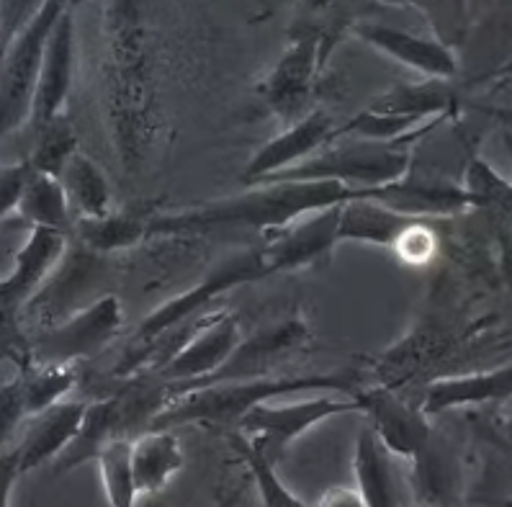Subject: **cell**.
I'll list each match as a JSON object with an SVG mask.
<instances>
[{
  "mask_svg": "<svg viewBox=\"0 0 512 507\" xmlns=\"http://www.w3.org/2000/svg\"><path fill=\"white\" fill-rule=\"evenodd\" d=\"M317 507H368L366 500L350 487H332L320 497Z\"/></svg>",
  "mask_w": 512,
  "mask_h": 507,
  "instance_id": "ab89813d",
  "label": "cell"
},
{
  "mask_svg": "<svg viewBox=\"0 0 512 507\" xmlns=\"http://www.w3.org/2000/svg\"><path fill=\"white\" fill-rule=\"evenodd\" d=\"M368 109L389 111V114H410L420 119H456L458 111L464 109L461 96L451 85V80L420 78L412 83H397L386 88L381 96L371 101Z\"/></svg>",
  "mask_w": 512,
  "mask_h": 507,
  "instance_id": "cb8c5ba5",
  "label": "cell"
},
{
  "mask_svg": "<svg viewBox=\"0 0 512 507\" xmlns=\"http://www.w3.org/2000/svg\"><path fill=\"white\" fill-rule=\"evenodd\" d=\"M356 191L340 183H299L268 181L253 183L242 194L209 204L191 206L181 212L152 217L150 235H204L211 230H258L260 235H273L296 219L338 206L353 199Z\"/></svg>",
  "mask_w": 512,
  "mask_h": 507,
  "instance_id": "7a4b0ae2",
  "label": "cell"
},
{
  "mask_svg": "<svg viewBox=\"0 0 512 507\" xmlns=\"http://www.w3.org/2000/svg\"><path fill=\"white\" fill-rule=\"evenodd\" d=\"M327 60L325 39L314 24L294 31L284 55L278 57L266 80L258 85V96L268 111L284 127L309 114L314 91L320 83V70Z\"/></svg>",
  "mask_w": 512,
  "mask_h": 507,
  "instance_id": "9c48e42d",
  "label": "cell"
},
{
  "mask_svg": "<svg viewBox=\"0 0 512 507\" xmlns=\"http://www.w3.org/2000/svg\"><path fill=\"white\" fill-rule=\"evenodd\" d=\"M124 327V307L116 294H103L96 302L75 309L52 322L37 340H31L34 363H78L93 358Z\"/></svg>",
  "mask_w": 512,
  "mask_h": 507,
  "instance_id": "30bf717a",
  "label": "cell"
},
{
  "mask_svg": "<svg viewBox=\"0 0 512 507\" xmlns=\"http://www.w3.org/2000/svg\"><path fill=\"white\" fill-rule=\"evenodd\" d=\"M500 438L505 441V448L512 453V415L505 417V423L500 425Z\"/></svg>",
  "mask_w": 512,
  "mask_h": 507,
  "instance_id": "60d3db41",
  "label": "cell"
},
{
  "mask_svg": "<svg viewBox=\"0 0 512 507\" xmlns=\"http://www.w3.org/2000/svg\"><path fill=\"white\" fill-rule=\"evenodd\" d=\"M512 399V363L494 369L471 371L458 376H438L422 389L420 410L425 415L469 410V407L494 405Z\"/></svg>",
  "mask_w": 512,
  "mask_h": 507,
  "instance_id": "d6986e66",
  "label": "cell"
},
{
  "mask_svg": "<svg viewBox=\"0 0 512 507\" xmlns=\"http://www.w3.org/2000/svg\"><path fill=\"white\" fill-rule=\"evenodd\" d=\"M361 194L371 196V199L381 201V204L394 209V212L417 219V222L428 217H453V214L474 209V201L466 194L461 181L417 176L412 170L404 178H399V181L389 183V186L374 188V191H361Z\"/></svg>",
  "mask_w": 512,
  "mask_h": 507,
  "instance_id": "ac0fdd59",
  "label": "cell"
},
{
  "mask_svg": "<svg viewBox=\"0 0 512 507\" xmlns=\"http://www.w3.org/2000/svg\"><path fill=\"white\" fill-rule=\"evenodd\" d=\"M186 464L183 448L168 428L142 430L132 438V469L139 497L163 492Z\"/></svg>",
  "mask_w": 512,
  "mask_h": 507,
  "instance_id": "7402d4cb",
  "label": "cell"
},
{
  "mask_svg": "<svg viewBox=\"0 0 512 507\" xmlns=\"http://www.w3.org/2000/svg\"><path fill=\"white\" fill-rule=\"evenodd\" d=\"M21 459H19V448H3L0 451V507H11L13 500V489L21 479Z\"/></svg>",
  "mask_w": 512,
  "mask_h": 507,
  "instance_id": "f35d334b",
  "label": "cell"
},
{
  "mask_svg": "<svg viewBox=\"0 0 512 507\" xmlns=\"http://www.w3.org/2000/svg\"><path fill=\"white\" fill-rule=\"evenodd\" d=\"M464 49H474L479 67L487 60V70L500 67L512 55V0H484Z\"/></svg>",
  "mask_w": 512,
  "mask_h": 507,
  "instance_id": "83f0119b",
  "label": "cell"
},
{
  "mask_svg": "<svg viewBox=\"0 0 512 507\" xmlns=\"http://www.w3.org/2000/svg\"><path fill=\"white\" fill-rule=\"evenodd\" d=\"M361 379L348 371L330 374H276L263 379L224 381L209 387L191 389L168 399V405L150 420V428L175 430L181 425H206V428H235L253 407L273 399H289L312 392H338L358 397Z\"/></svg>",
  "mask_w": 512,
  "mask_h": 507,
  "instance_id": "3957f363",
  "label": "cell"
},
{
  "mask_svg": "<svg viewBox=\"0 0 512 507\" xmlns=\"http://www.w3.org/2000/svg\"><path fill=\"white\" fill-rule=\"evenodd\" d=\"M16 217L29 224L31 230L42 227V230L65 232V235L73 232L75 222L60 178L37 173V170L29 173V181L21 191L19 206H16Z\"/></svg>",
  "mask_w": 512,
  "mask_h": 507,
  "instance_id": "484cf974",
  "label": "cell"
},
{
  "mask_svg": "<svg viewBox=\"0 0 512 507\" xmlns=\"http://www.w3.org/2000/svg\"><path fill=\"white\" fill-rule=\"evenodd\" d=\"M109 507H137L139 489L132 469V438H114L96 456Z\"/></svg>",
  "mask_w": 512,
  "mask_h": 507,
  "instance_id": "4dcf8cb0",
  "label": "cell"
},
{
  "mask_svg": "<svg viewBox=\"0 0 512 507\" xmlns=\"http://www.w3.org/2000/svg\"><path fill=\"white\" fill-rule=\"evenodd\" d=\"M106 101L111 134L129 168L142 160V147L155 132V49L139 0H111L106 29Z\"/></svg>",
  "mask_w": 512,
  "mask_h": 507,
  "instance_id": "6da1fadb",
  "label": "cell"
},
{
  "mask_svg": "<svg viewBox=\"0 0 512 507\" xmlns=\"http://www.w3.org/2000/svg\"><path fill=\"white\" fill-rule=\"evenodd\" d=\"M338 127L340 124H335V119L327 111L312 109L253 152V157L245 165L242 181L253 186V183H263L278 173H284V170H291L294 165L304 163L338 139Z\"/></svg>",
  "mask_w": 512,
  "mask_h": 507,
  "instance_id": "9a60e30c",
  "label": "cell"
},
{
  "mask_svg": "<svg viewBox=\"0 0 512 507\" xmlns=\"http://www.w3.org/2000/svg\"><path fill=\"white\" fill-rule=\"evenodd\" d=\"M268 276L271 273H268L266 258H263V250L260 248L237 250V253L227 255L211 271L204 273L199 284L181 291V294H175L173 299H168V302H163L160 307L147 314L142 325L137 327V338H134L137 348L134 351L145 358L147 351H150L157 340L170 335L175 327L186 325L188 320L201 317L214 299L224 296L227 291L237 289V286L263 281ZM142 358L137 361V366H142Z\"/></svg>",
  "mask_w": 512,
  "mask_h": 507,
  "instance_id": "8992f818",
  "label": "cell"
},
{
  "mask_svg": "<svg viewBox=\"0 0 512 507\" xmlns=\"http://www.w3.org/2000/svg\"><path fill=\"white\" fill-rule=\"evenodd\" d=\"M19 379L26 417L39 415L73 392L78 384V363H31Z\"/></svg>",
  "mask_w": 512,
  "mask_h": 507,
  "instance_id": "f546056e",
  "label": "cell"
},
{
  "mask_svg": "<svg viewBox=\"0 0 512 507\" xmlns=\"http://www.w3.org/2000/svg\"><path fill=\"white\" fill-rule=\"evenodd\" d=\"M502 142H505V150H507V155H510V160H512V132L502 134Z\"/></svg>",
  "mask_w": 512,
  "mask_h": 507,
  "instance_id": "7bdbcfd3",
  "label": "cell"
},
{
  "mask_svg": "<svg viewBox=\"0 0 512 507\" xmlns=\"http://www.w3.org/2000/svg\"><path fill=\"white\" fill-rule=\"evenodd\" d=\"M435 248H438V242H435L433 232L422 222H415L399 237L394 253H399V258L407 260V263H425V260L433 258Z\"/></svg>",
  "mask_w": 512,
  "mask_h": 507,
  "instance_id": "74e56055",
  "label": "cell"
},
{
  "mask_svg": "<svg viewBox=\"0 0 512 507\" xmlns=\"http://www.w3.org/2000/svg\"><path fill=\"white\" fill-rule=\"evenodd\" d=\"M152 217L145 212H109L106 217L75 219L73 230L85 250L96 255H111L129 250L150 237Z\"/></svg>",
  "mask_w": 512,
  "mask_h": 507,
  "instance_id": "d4e9b609",
  "label": "cell"
},
{
  "mask_svg": "<svg viewBox=\"0 0 512 507\" xmlns=\"http://www.w3.org/2000/svg\"><path fill=\"white\" fill-rule=\"evenodd\" d=\"M356 492L368 507H399V482L394 474V456L379 441L368 423L361 425L353 451Z\"/></svg>",
  "mask_w": 512,
  "mask_h": 507,
  "instance_id": "603a6c76",
  "label": "cell"
},
{
  "mask_svg": "<svg viewBox=\"0 0 512 507\" xmlns=\"http://www.w3.org/2000/svg\"><path fill=\"white\" fill-rule=\"evenodd\" d=\"M75 80V19L73 8H67L55 24L44 47L39 67L37 91L31 103V127H42L47 121L65 116L67 98Z\"/></svg>",
  "mask_w": 512,
  "mask_h": 507,
  "instance_id": "e0dca14e",
  "label": "cell"
},
{
  "mask_svg": "<svg viewBox=\"0 0 512 507\" xmlns=\"http://www.w3.org/2000/svg\"><path fill=\"white\" fill-rule=\"evenodd\" d=\"M78 3L80 0H47L37 19L0 52V145L31 121V103L49 34L62 13Z\"/></svg>",
  "mask_w": 512,
  "mask_h": 507,
  "instance_id": "ba28073f",
  "label": "cell"
},
{
  "mask_svg": "<svg viewBox=\"0 0 512 507\" xmlns=\"http://www.w3.org/2000/svg\"><path fill=\"white\" fill-rule=\"evenodd\" d=\"M219 507H242L240 492H229V495L219 497Z\"/></svg>",
  "mask_w": 512,
  "mask_h": 507,
  "instance_id": "b9f144b4",
  "label": "cell"
},
{
  "mask_svg": "<svg viewBox=\"0 0 512 507\" xmlns=\"http://www.w3.org/2000/svg\"><path fill=\"white\" fill-rule=\"evenodd\" d=\"M353 37L363 44L374 47L389 60L417 73L420 78L456 80L461 75V57L458 49L448 47L433 34H417V31L397 29V26L379 24V21H356L350 29Z\"/></svg>",
  "mask_w": 512,
  "mask_h": 507,
  "instance_id": "4fadbf2b",
  "label": "cell"
},
{
  "mask_svg": "<svg viewBox=\"0 0 512 507\" xmlns=\"http://www.w3.org/2000/svg\"><path fill=\"white\" fill-rule=\"evenodd\" d=\"M29 173L31 168L26 160L0 168V224L6 222L11 214H16V206H19L26 181H29Z\"/></svg>",
  "mask_w": 512,
  "mask_h": 507,
  "instance_id": "8d00e7d4",
  "label": "cell"
},
{
  "mask_svg": "<svg viewBox=\"0 0 512 507\" xmlns=\"http://www.w3.org/2000/svg\"><path fill=\"white\" fill-rule=\"evenodd\" d=\"M85 410L88 402L80 399H62L49 410L39 412V415L26 417V425L21 441L16 443L21 459V471H37L39 466L52 464L67 451V446L75 441V435L80 433V425L85 420Z\"/></svg>",
  "mask_w": 512,
  "mask_h": 507,
  "instance_id": "ffe728a7",
  "label": "cell"
},
{
  "mask_svg": "<svg viewBox=\"0 0 512 507\" xmlns=\"http://www.w3.org/2000/svg\"><path fill=\"white\" fill-rule=\"evenodd\" d=\"M412 147H415L412 139L410 142H368V139L338 137L314 157L268 181H330L353 188V191H374L410 173Z\"/></svg>",
  "mask_w": 512,
  "mask_h": 507,
  "instance_id": "5b68a950",
  "label": "cell"
},
{
  "mask_svg": "<svg viewBox=\"0 0 512 507\" xmlns=\"http://www.w3.org/2000/svg\"><path fill=\"white\" fill-rule=\"evenodd\" d=\"M47 0H0V52L37 19Z\"/></svg>",
  "mask_w": 512,
  "mask_h": 507,
  "instance_id": "e575fe53",
  "label": "cell"
},
{
  "mask_svg": "<svg viewBox=\"0 0 512 507\" xmlns=\"http://www.w3.org/2000/svg\"><path fill=\"white\" fill-rule=\"evenodd\" d=\"M376 6L412 8L428 21L430 34L461 49L474 26V0H376Z\"/></svg>",
  "mask_w": 512,
  "mask_h": 507,
  "instance_id": "f1b7e54d",
  "label": "cell"
},
{
  "mask_svg": "<svg viewBox=\"0 0 512 507\" xmlns=\"http://www.w3.org/2000/svg\"><path fill=\"white\" fill-rule=\"evenodd\" d=\"M356 399L361 402V415L366 417V423L374 428L394 459L415 461L422 448L428 446V415L420 407H410L386 387L361 389Z\"/></svg>",
  "mask_w": 512,
  "mask_h": 507,
  "instance_id": "2e32d148",
  "label": "cell"
},
{
  "mask_svg": "<svg viewBox=\"0 0 512 507\" xmlns=\"http://www.w3.org/2000/svg\"><path fill=\"white\" fill-rule=\"evenodd\" d=\"M34 129H37V137H34V145H31L26 163H29L31 170H37V173L60 178L65 165L78 152L75 129L70 127L67 116H57V119L47 121V124Z\"/></svg>",
  "mask_w": 512,
  "mask_h": 507,
  "instance_id": "1f68e13d",
  "label": "cell"
},
{
  "mask_svg": "<svg viewBox=\"0 0 512 507\" xmlns=\"http://www.w3.org/2000/svg\"><path fill=\"white\" fill-rule=\"evenodd\" d=\"M482 3H484V0H474V16H476V11L482 8Z\"/></svg>",
  "mask_w": 512,
  "mask_h": 507,
  "instance_id": "ee69618b",
  "label": "cell"
},
{
  "mask_svg": "<svg viewBox=\"0 0 512 507\" xmlns=\"http://www.w3.org/2000/svg\"><path fill=\"white\" fill-rule=\"evenodd\" d=\"M417 219L404 217L394 212L381 201L363 196L356 191V196L340 204V245L345 242H358V245H374V248L394 250L399 237L410 230Z\"/></svg>",
  "mask_w": 512,
  "mask_h": 507,
  "instance_id": "44dd1931",
  "label": "cell"
},
{
  "mask_svg": "<svg viewBox=\"0 0 512 507\" xmlns=\"http://www.w3.org/2000/svg\"><path fill=\"white\" fill-rule=\"evenodd\" d=\"M340 204L296 219L284 230L263 240L260 250L266 258L268 273H291L322 266L340 245Z\"/></svg>",
  "mask_w": 512,
  "mask_h": 507,
  "instance_id": "5bb4252c",
  "label": "cell"
},
{
  "mask_svg": "<svg viewBox=\"0 0 512 507\" xmlns=\"http://www.w3.org/2000/svg\"><path fill=\"white\" fill-rule=\"evenodd\" d=\"M461 186L466 188V194L474 201V209H484V206H512V183H507L479 155L469 157V165H466Z\"/></svg>",
  "mask_w": 512,
  "mask_h": 507,
  "instance_id": "836d02e7",
  "label": "cell"
},
{
  "mask_svg": "<svg viewBox=\"0 0 512 507\" xmlns=\"http://www.w3.org/2000/svg\"><path fill=\"white\" fill-rule=\"evenodd\" d=\"M21 420H26L24 410V392H21V379L0 384V451L3 443L19 428Z\"/></svg>",
  "mask_w": 512,
  "mask_h": 507,
  "instance_id": "d590c367",
  "label": "cell"
},
{
  "mask_svg": "<svg viewBox=\"0 0 512 507\" xmlns=\"http://www.w3.org/2000/svg\"><path fill=\"white\" fill-rule=\"evenodd\" d=\"M60 183L70 201V209L73 214H78L75 219H96L114 212L109 178L98 168V163H93L83 152H75L73 160L65 165Z\"/></svg>",
  "mask_w": 512,
  "mask_h": 507,
  "instance_id": "4316f807",
  "label": "cell"
},
{
  "mask_svg": "<svg viewBox=\"0 0 512 507\" xmlns=\"http://www.w3.org/2000/svg\"><path fill=\"white\" fill-rule=\"evenodd\" d=\"M343 415H361V402L338 392H312L307 399H291V402L273 399L253 407L232 428V433L240 435L242 441L258 448L266 459L276 464L302 435L332 417Z\"/></svg>",
  "mask_w": 512,
  "mask_h": 507,
  "instance_id": "52a82bcc",
  "label": "cell"
},
{
  "mask_svg": "<svg viewBox=\"0 0 512 507\" xmlns=\"http://www.w3.org/2000/svg\"><path fill=\"white\" fill-rule=\"evenodd\" d=\"M242 332L229 312L204 314L199 325L188 332V338L178 345V351L155 369V376L165 381V405L168 399L201 387L214 371L232 356Z\"/></svg>",
  "mask_w": 512,
  "mask_h": 507,
  "instance_id": "8fae6325",
  "label": "cell"
},
{
  "mask_svg": "<svg viewBox=\"0 0 512 507\" xmlns=\"http://www.w3.org/2000/svg\"><path fill=\"white\" fill-rule=\"evenodd\" d=\"M312 348V330L302 317L273 322L263 330L253 332L250 338H242L232 356L219 366L201 387L224 384V381H245L276 376L281 363L294 361ZM199 389V387H196Z\"/></svg>",
  "mask_w": 512,
  "mask_h": 507,
  "instance_id": "7c38bea8",
  "label": "cell"
},
{
  "mask_svg": "<svg viewBox=\"0 0 512 507\" xmlns=\"http://www.w3.org/2000/svg\"><path fill=\"white\" fill-rule=\"evenodd\" d=\"M232 446H235L237 456L245 464L247 477L255 484V492L260 497V507H307L299 495H294L284 484V479L278 477L276 464L266 459L258 448H253L247 441H242L240 435L232 433Z\"/></svg>",
  "mask_w": 512,
  "mask_h": 507,
  "instance_id": "d6a6232c",
  "label": "cell"
},
{
  "mask_svg": "<svg viewBox=\"0 0 512 507\" xmlns=\"http://www.w3.org/2000/svg\"><path fill=\"white\" fill-rule=\"evenodd\" d=\"M67 253V235L34 227L16 253L8 276L0 278V358L26 371L34 363L31 340L24 332V312L37 299Z\"/></svg>",
  "mask_w": 512,
  "mask_h": 507,
  "instance_id": "277c9868",
  "label": "cell"
}]
</instances>
